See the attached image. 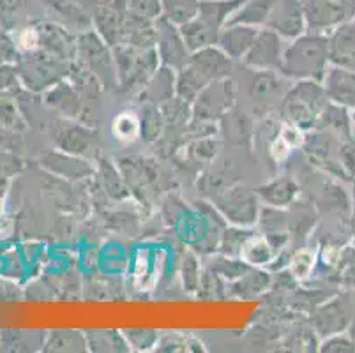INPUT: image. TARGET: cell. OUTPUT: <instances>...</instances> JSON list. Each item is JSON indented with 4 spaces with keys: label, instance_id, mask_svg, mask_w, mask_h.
Here are the masks:
<instances>
[{
    "label": "cell",
    "instance_id": "cell-24",
    "mask_svg": "<svg viewBox=\"0 0 355 353\" xmlns=\"http://www.w3.org/2000/svg\"><path fill=\"white\" fill-rule=\"evenodd\" d=\"M260 28L244 24H228L219 35L218 48L232 60H242L253 46Z\"/></svg>",
    "mask_w": 355,
    "mask_h": 353
},
{
    "label": "cell",
    "instance_id": "cell-42",
    "mask_svg": "<svg viewBox=\"0 0 355 353\" xmlns=\"http://www.w3.org/2000/svg\"><path fill=\"white\" fill-rule=\"evenodd\" d=\"M251 235H254L251 228L232 225L230 228H227L221 233L219 251H221V255H227V257H241L242 248H244V244H246Z\"/></svg>",
    "mask_w": 355,
    "mask_h": 353
},
{
    "label": "cell",
    "instance_id": "cell-58",
    "mask_svg": "<svg viewBox=\"0 0 355 353\" xmlns=\"http://www.w3.org/2000/svg\"><path fill=\"white\" fill-rule=\"evenodd\" d=\"M350 334L355 338V316H354V322H352V327H350Z\"/></svg>",
    "mask_w": 355,
    "mask_h": 353
},
{
    "label": "cell",
    "instance_id": "cell-32",
    "mask_svg": "<svg viewBox=\"0 0 355 353\" xmlns=\"http://www.w3.org/2000/svg\"><path fill=\"white\" fill-rule=\"evenodd\" d=\"M67 82L78 90L80 96L85 99V101H92V99H98L101 96V90L105 89L103 83L99 82L96 74L90 73L87 67H83L82 64L73 60L69 66V73H67Z\"/></svg>",
    "mask_w": 355,
    "mask_h": 353
},
{
    "label": "cell",
    "instance_id": "cell-39",
    "mask_svg": "<svg viewBox=\"0 0 355 353\" xmlns=\"http://www.w3.org/2000/svg\"><path fill=\"white\" fill-rule=\"evenodd\" d=\"M288 212V233L290 237L295 235V237H306L311 228L315 226L316 216H315V207L309 205V203L299 202L297 200L292 207H290Z\"/></svg>",
    "mask_w": 355,
    "mask_h": 353
},
{
    "label": "cell",
    "instance_id": "cell-7",
    "mask_svg": "<svg viewBox=\"0 0 355 353\" xmlns=\"http://www.w3.org/2000/svg\"><path fill=\"white\" fill-rule=\"evenodd\" d=\"M78 51L76 62L98 76L106 90H117V71H115L114 50L96 31H85L78 34Z\"/></svg>",
    "mask_w": 355,
    "mask_h": 353
},
{
    "label": "cell",
    "instance_id": "cell-48",
    "mask_svg": "<svg viewBox=\"0 0 355 353\" xmlns=\"http://www.w3.org/2000/svg\"><path fill=\"white\" fill-rule=\"evenodd\" d=\"M227 281L223 279L218 272L209 267L200 277V284L196 291L203 299H221L227 293Z\"/></svg>",
    "mask_w": 355,
    "mask_h": 353
},
{
    "label": "cell",
    "instance_id": "cell-50",
    "mask_svg": "<svg viewBox=\"0 0 355 353\" xmlns=\"http://www.w3.org/2000/svg\"><path fill=\"white\" fill-rule=\"evenodd\" d=\"M180 268H182V279H184V288L188 291H196L200 284V277H202V272H200V265L196 257L193 252H184V258L180 261Z\"/></svg>",
    "mask_w": 355,
    "mask_h": 353
},
{
    "label": "cell",
    "instance_id": "cell-6",
    "mask_svg": "<svg viewBox=\"0 0 355 353\" xmlns=\"http://www.w3.org/2000/svg\"><path fill=\"white\" fill-rule=\"evenodd\" d=\"M69 66L71 62H66L62 58L37 48L34 51H27L21 57V62L16 71L28 90L43 92L66 80Z\"/></svg>",
    "mask_w": 355,
    "mask_h": 353
},
{
    "label": "cell",
    "instance_id": "cell-3",
    "mask_svg": "<svg viewBox=\"0 0 355 353\" xmlns=\"http://www.w3.org/2000/svg\"><path fill=\"white\" fill-rule=\"evenodd\" d=\"M234 60L223 53L218 46H209L193 51L188 64L177 71V96L193 103L209 83L232 76Z\"/></svg>",
    "mask_w": 355,
    "mask_h": 353
},
{
    "label": "cell",
    "instance_id": "cell-47",
    "mask_svg": "<svg viewBox=\"0 0 355 353\" xmlns=\"http://www.w3.org/2000/svg\"><path fill=\"white\" fill-rule=\"evenodd\" d=\"M125 341H128L129 350L135 352H150L156 350L157 341H159V334L157 330L153 329H129L122 330Z\"/></svg>",
    "mask_w": 355,
    "mask_h": 353
},
{
    "label": "cell",
    "instance_id": "cell-57",
    "mask_svg": "<svg viewBox=\"0 0 355 353\" xmlns=\"http://www.w3.org/2000/svg\"><path fill=\"white\" fill-rule=\"evenodd\" d=\"M350 119H352V124H354V129H355V106L350 110Z\"/></svg>",
    "mask_w": 355,
    "mask_h": 353
},
{
    "label": "cell",
    "instance_id": "cell-28",
    "mask_svg": "<svg viewBox=\"0 0 355 353\" xmlns=\"http://www.w3.org/2000/svg\"><path fill=\"white\" fill-rule=\"evenodd\" d=\"M122 44H131L137 48H156V19L128 11Z\"/></svg>",
    "mask_w": 355,
    "mask_h": 353
},
{
    "label": "cell",
    "instance_id": "cell-16",
    "mask_svg": "<svg viewBox=\"0 0 355 353\" xmlns=\"http://www.w3.org/2000/svg\"><path fill=\"white\" fill-rule=\"evenodd\" d=\"M156 50L161 66H166L173 71L182 69L191 57V51L184 43L179 27L168 21L164 16L156 18Z\"/></svg>",
    "mask_w": 355,
    "mask_h": 353
},
{
    "label": "cell",
    "instance_id": "cell-27",
    "mask_svg": "<svg viewBox=\"0 0 355 353\" xmlns=\"http://www.w3.org/2000/svg\"><path fill=\"white\" fill-rule=\"evenodd\" d=\"M355 55V24L347 21L329 34V60L331 66L347 67Z\"/></svg>",
    "mask_w": 355,
    "mask_h": 353
},
{
    "label": "cell",
    "instance_id": "cell-49",
    "mask_svg": "<svg viewBox=\"0 0 355 353\" xmlns=\"http://www.w3.org/2000/svg\"><path fill=\"white\" fill-rule=\"evenodd\" d=\"M283 346L286 350H299V352H313L318 350L320 341H318V334L311 329H299L297 332H292L286 341H283Z\"/></svg>",
    "mask_w": 355,
    "mask_h": 353
},
{
    "label": "cell",
    "instance_id": "cell-4",
    "mask_svg": "<svg viewBox=\"0 0 355 353\" xmlns=\"http://www.w3.org/2000/svg\"><path fill=\"white\" fill-rule=\"evenodd\" d=\"M327 105V94L320 82L301 80L290 85V89L286 90L279 105V113L283 121L308 132L318 126V121Z\"/></svg>",
    "mask_w": 355,
    "mask_h": 353
},
{
    "label": "cell",
    "instance_id": "cell-14",
    "mask_svg": "<svg viewBox=\"0 0 355 353\" xmlns=\"http://www.w3.org/2000/svg\"><path fill=\"white\" fill-rule=\"evenodd\" d=\"M355 316V299L350 291L343 295L327 299L311 313V327L318 338L324 339L332 334H341L350 330Z\"/></svg>",
    "mask_w": 355,
    "mask_h": 353
},
{
    "label": "cell",
    "instance_id": "cell-30",
    "mask_svg": "<svg viewBox=\"0 0 355 353\" xmlns=\"http://www.w3.org/2000/svg\"><path fill=\"white\" fill-rule=\"evenodd\" d=\"M219 122V132H223L225 138L235 145H248L254 136L250 117L244 112H239L235 106Z\"/></svg>",
    "mask_w": 355,
    "mask_h": 353
},
{
    "label": "cell",
    "instance_id": "cell-43",
    "mask_svg": "<svg viewBox=\"0 0 355 353\" xmlns=\"http://www.w3.org/2000/svg\"><path fill=\"white\" fill-rule=\"evenodd\" d=\"M257 225L261 235L288 233V212H285V209H276V207L266 205L260 210Z\"/></svg>",
    "mask_w": 355,
    "mask_h": 353
},
{
    "label": "cell",
    "instance_id": "cell-38",
    "mask_svg": "<svg viewBox=\"0 0 355 353\" xmlns=\"http://www.w3.org/2000/svg\"><path fill=\"white\" fill-rule=\"evenodd\" d=\"M99 175H101V186L110 198L124 200L129 196V186L125 179L117 171V168L105 157H99Z\"/></svg>",
    "mask_w": 355,
    "mask_h": 353
},
{
    "label": "cell",
    "instance_id": "cell-2",
    "mask_svg": "<svg viewBox=\"0 0 355 353\" xmlns=\"http://www.w3.org/2000/svg\"><path fill=\"white\" fill-rule=\"evenodd\" d=\"M246 2L248 0H202L195 18L179 27L189 51L193 53L203 48L218 46L223 28Z\"/></svg>",
    "mask_w": 355,
    "mask_h": 353
},
{
    "label": "cell",
    "instance_id": "cell-10",
    "mask_svg": "<svg viewBox=\"0 0 355 353\" xmlns=\"http://www.w3.org/2000/svg\"><path fill=\"white\" fill-rule=\"evenodd\" d=\"M340 145L341 138L336 132L316 128L306 132L302 150H304L306 157L313 166L329 173L332 179L348 182L350 179L341 166Z\"/></svg>",
    "mask_w": 355,
    "mask_h": 353
},
{
    "label": "cell",
    "instance_id": "cell-5",
    "mask_svg": "<svg viewBox=\"0 0 355 353\" xmlns=\"http://www.w3.org/2000/svg\"><path fill=\"white\" fill-rule=\"evenodd\" d=\"M117 71V90L124 96H137L161 66L156 48L117 44L112 48Z\"/></svg>",
    "mask_w": 355,
    "mask_h": 353
},
{
    "label": "cell",
    "instance_id": "cell-17",
    "mask_svg": "<svg viewBox=\"0 0 355 353\" xmlns=\"http://www.w3.org/2000/svg\"><path fill=\"white\" fill-rule=\"evenodd\" d=\"M266 27L282 35L285 41H293L306 34L304 0H276Z\"/></svg>",
    "mask_w": 355,
    "mask_h": 353
},
{
    "label": "cell",
    "instance_id": "cell-51",
    "mask_svg": "<svg viewBox=\"0 0 355 353\" xmlns=\"http://www.w3.org/2000/svg\"><path fill=\"white\" fill-rule=\"evenodd\" d=\"M318 350L324 353H352L355 352V338L352 334H345V332L332 334L322 339Z\"/></svg>",
    "mask_w": 355,
    "mask_h": 353
},
{
    "label": "cell",
    "instance_id": "cell-46",
    "mask_svg": "<svg viewBox=\"0 0 355 353\" xmlns=\"http://www.w3.org/2000/svg\"><path fill=\"white\" fill-rule=\"evenodd\" d=\"M209 267H211L212 270L218 272L223 279L232 283V281L244 276V274L251 268V265H248L241 257H227V255H221V257L214 258Z\"/></svg>",
    "mask_w": 355,
    "mask_h": 353
},
{
    "label": "cell",
    "instance_id": "cell-44",
    "mask_svg": "<svg viewBox=\"0 0 355 353\" xmlns=\"http://www.w3.org/2000/svg\"><path fill=\"white\" fill-rule=\"evenodd\" d=\"M219 147L221 144L214 140V136H202V138L189 141L184 150H186V157L193 163H211L218 155Z\"/></svg>",
    "mask_w": 355,
    "mask_h": 353
},
{
    "label": "cell",
    "instance_id": "cell-60",
    "mask_svg": "<svg viewBox=\"0 0 355 353\" xmlns=\"http://www.w3.org/2000/svg\"><path fill=\"white\" fill-rule=\"evenodd\" d=\"M352 21H354V24H355V16H354V19H352Z\"/></svg>",
    "mask_w": 355,
    "mask_h": 353
},
{
    "label": "cell",
    "instance_id": "cell-22",
    "mask_svg": "<svg viewBox=\"0 0 355 353\" xmlns=\"http://www.w3.org/2000/svg\"><path fill=\"white\" fill-rule=\"evenodd\" d=\"M43 168L51 171L57 177H62L66 180H83L87 177L94 175V166L90 164V160L78 157V155H71L66 152H48L41 160Z\"/></svg>",
    "mask_w": 355,
    "mask_h": 353
},
{
    "label": "cell",
    "instance_id": "cell-41",
    "mask_svg": "<svg viewBox=\"0 0 355 353\" xmlns=\"http://www.w3.org/2000/svg\"><path fill=\"white\" fill-rule=\"evenodd\" d=\"M202 0H161V16L180 27L198 12Z\"/></svg>",
    "mask_w": 355,
    "mask_h": 353
},
{
    "label": "cell",
    "instance_id": "cell-54",
    "mask_svg": "<svg viewBox=\"0 0 355 353\" xmlns=\"http://www.w3.org/2000/svg\"><path fill=\"white\" fill-rule=\"evenodd\" d=\"M18 112H16L15 103L6 99V97H0V122L9 128H18Z\"/></svg>",
    "mask_w": 355,
    "mask_h": 353
},
{
    "label": "cell",
    "instance_id": "cell-34",
    "mask_svg": "<svg viewBox=\"0 0 355 353\" xmlns=\"http://www.w3.org/2000/svg\"><path fill=\"white\" fill-rule=\"evenodd\" d=\"M276 0H248L237 12L230 18L228 24H244L253 27H266L269 12ZM227 24V25H228Z\"/></svg>",
    "mask_w": 355,
    "mask_h": 353
},
{
    "label": "cell",
    "instance_id": "cell-33",
    "mask_svg": "<svg viewBox=\"0 0 355 353\" xmlns=\"http://www.w3.org/2000/svg\"><path fill=\"white\" fill-rule=\"evenodd\" d=\"M46 352H87V336L82 330H53L44 341Z\"/></svg>",
    "mask_w": 355,
    "mask_h": 353
},
{
    "label": "cell",
    "instance_id": "cell-37",
    "mask_svg": "<svg viewBox=\"0 0 355 353\" xmlns=\"http://www.w3.org/2000/svg\"><path fill=\"white\" fill-rule=\"evenodd\" d=\"M140 122L141 140H145L147 144H156L166 129V122H164L159 105H153V103H144V108L140 112Z\"/></svg>",
    "mask_w": 355,
    "mask_h": 353
},
{
    "label": "cell",
    "instance_id": "cell-21",
    "mask_svg": "<svg viewBox=\"0 0 355 353\" xmlns=\"http://www.w3.org/2000/svg\"><path fill=\"white\" fill-rule=\"evenodd\" d=\"M327 99L343 108L352 110L355 106V73L345 67L331 66L322 80Z\"/></svg>",
    "mask_w": 355,
    "mask_h": 353
},
{
    "label": "cell",
    "instance_id": "cell-11",
    "mask_svg": "<svg viewBox=\"0 0 355 353\" xmlns=\"http://www.w3.org/2000/svg\"><path fill=\"white\" fill-rule=\"evenodd\" d=\"M237 101V87L232 76L221 78L209 83L195 101L191 103L193 121L198 122H218L227 115Z\"/></svg>",
    "mask_w": 355,
    "mask_h": 353
},
{
    "label": "cell",
    "instance_id": "cell-18",
    "mask_svg": "<svg viewBox=\"0 0 355 353\" xmlns=\"http://www.w3.org/2000/svg\"><path fill=\"white\" fill-rule=\"evenodd\" d=\"M44 103L50 108L62 113V117H66V119H73V121L83 122V124H89V121H92L85 99L67 80H62L57 85L50 87L46 90V96H44Z\"/></svg>",
    "mask_w": 355,
    "mask_h": 353
},
{
    "label": "cell",
    "instance_id": "cell-35",
    "mask_svg": "<svg viewBox=\"0 0 355 353\" xmlns=\"http://www.w3.org/2000/svg\"><path fill=\"white\" fill-rule=\"evenodd\" d=\"M112 136L121 144H133L141 138L140 115L133 110H124L117 113L112 121Z\"/></svg>",
    "mask_w": 355,
    "mask_h": 353
},
{
    "label": "cell",
    "instance_id": "cell-36",
    "mask_svg": "<svg viewBox=\"0 0 355 353\" xmlns=\"http://www.w3.org/2000/svg\"><path fill=\"white\" fill-rule=\"evenodd\" d=\"M89 352H129L128 341L119 330H87Z\"/></svg>",
    "mask_w": 355,
    "mask_h": 353
},
{
    "label": "cell",
    "instance_id": "cell-52",
    "mask_svg": "<svg viewBox=\"0 0 355 353\" xmlns=\"http://www.w3.org/2000/svg\"><path fill=\"white\" fill-rule=\"evenodd\" d=\"M293 150H295V148H293L279 132H277L272 140H270V144L267 145V152H269L270 161L276 164H285L286 161L290 160V155L293 154Z\"/></svg>",
    "mask_w": 355,
    "mask_h": 353
},
{
    "label": "cell",
    "instance_id": "cell-56",
    "mask_svg": "<svg viewBox=\"0 0 355 353\" xmlns=\"http://www.w3.org/2000/svg\"><path fill=\"white\" fill-rule=\"evenodd\" d=\"M350 233H352V239L355 242V207H354V212H352V218H350Z\"/></svg>",
    "mask_w": 355,
    "mask_h": 353
},
{
    "label": "cell",
    "instance_id": "cell-20",
    "mask_svg": "<svg viewBox=\"0 0 355 353\" xmlns=\"http://www.w3.org/2000/svg\"><path fill=\"white\" fill-rule=\"evenodd\" d=\"M258 198L267 207H276V209H290L297 200L301 198V184L295 180L292 175H282L269 182L261 184L257 189Z\"/></svg>",
    "mask_w": 355,
    "mask_h": 353
},
{
    "label": "cell",
    "instance_id": "cell-31",
    "mask_svg": "<svg viewBox=\"0 0 355 353\" xmlns=\"http://www.w3.org/2000/svg\"><path fill=\"white\" fill-rule=\"evenodd\" d=\"M241 258L246 261L251 267H269L274 260L277 258L276 251H274L272 244L269 242V239L266 235H251L248 239V242L244 244L241 251Z\"/></svg>",
    "mask_w": 355,
    "mask_h": 353
},
{
    "label": "cell",
    "instance_id": "cell-13",
    "mask_svg": "<svg viewBox=\"0 0 355 353\" xmlns=\"http://www.w3.org/2000/svg\"><path fill=\"white\" fill-rule=\"evenodd\" d=\"M288 82V78L283 76L279 71L250 69L246 94L251 105L254 106V112L263 115L270 113L274 108H279L286 90L290 89Z\"/></svg>",
    "mask_w": 355,
    "mask_h": 353
},
{
    "label": "cell",
    "instance_id": "cell-59",
    "mask_svg": "<svg viewBox=\"0 0 355 353\" xmlns=\"http://www.w3.org/2000/svg\"><path fill=\"white\" fill-rule=\"evenodd\" d=\"M352 200H354V207H355V179H354V191H352Z\"/></svg>",
    "mask_w": 355,
    "mask_h": 353
},
{
    "label": "cell",
    "instance_id": "cell-55",
    "mask_svg": "<svg viewBox=\"0 0 355 353\" xmlns=\"http://www.w3.org/2000/svg\"><path fill=\"white\" fill-rule=\"evenodd\" d=\"M71 2H74L76 6H80V8H82L83 11L89 12L90 16L94 15L96 9H98L99 4H101V0H71Z\"/></svg>",
    "mask_w": 355,
    "mask_h": 353
},
{
    "label": "cell",
    "instance_id": "cell-15",
    "mask_svg": "<svg viewBox=\"0 0 355 353\" xmlns=\"http://www.w3.org/2000/svg\"><path fill=\"white\" fill-rule=\"evenodd\" d=\"M285 39L277 35L270 28L263 27L258 31L253 46L242 58V64L248 69L279 71L282 69L283 55H285Z\"/></svg>",
    "mask_w": 355,
    "mask_h": 353
},
{
    "label": "cell",
    "instance_id": "cell-12",
    "mask_svg": "<svg viewBox=\"0 0 355 353\" xmlns=\"http://www.w3.org/2000/svg\"><path fill=\"white\" fill-rule=\"evenodd\" d=\"M306 32L329 35L355 16L354 0H304Z\"/></svg>",
    "mask_w": 355,
    "mask_h": 353
},
{
    "label": "cell",
    "instance_id": "cell-9",
    "mask_svg": "<svg viewBox=\"0 0 355 353\" xmlns=\"http://www.w3.org/2000/svg\"><path fill=\"white\" fill-rule=\"evenodd\" d=\"M50 135L57 150L85 157V160H92L99 155L101 140L98 132L89 124L62 117L51 122Z\"/></svg>",
    "mask_w": 355,
    "mask_h": 353
},
{
    "label": "cell",
    "instance_id": "cell-25",
    "mask_svg": "<svg viewBox=\"0 0 355 353\" xmlns=\"http://www.w3.org/2000/svg\"><path fill=\"white\" fill-rule=\"evenodd\" d=\"M316 209L320 212L336 214L338 218H343L345 221H350L354 205H352L350 194L343 189V186L332 180H325L320 193L316 196Z\"/></svg>",
    "mask_w": 355,
    "mask_h": 353
},
{
    "label": "cell",
    "instance_id": "cell-8",
    "mask_svg": "<svg viewBox=\"0 0 355 353\" xmlns=\"http://www.w3.org/2000/svg\"><path fill=\"white\" fill-rule=\"evenodd\" d=\"M211 200L219 216L230 225L246 226V228L257 225L261 202L257 191L250 189L244 184H232Z\"/></svg>",
    "mask_w": 355,
    "mask_h": 353
},
{
    "label": "cell",
    "instance_id": "cell-1",
    "mask_svg": "<svg viewBox=\"0 0 355 353\" xmlns=\"http://www.w3.org/2000/svg\"><path fill=\"white\" fill-rule=\"evenodd\" d=\"M329 67V35L306 32L285 48L279 73L290 82L313 80L322 83Z\"/></svg>",
    "mask_w": 355,
    "mask_h": 353
},
{
    "label": "cell",
    "instance_id": "cell-40",
    "mask_svg": "<svg viewBox=\"0 0 355 353\" xmlns=\"http://www.w3.org/2000/svg\"><path fill=\"white\" fill-rule=\"evenodd\" d=\"M329 281L347 288L355 290V246H343L340 251V258L332 270Z\"/></svg>",
    "mask_w": 355,
    "mask_h": 353
},
{
    "label": "cell",
    "instance_id": "cell-45",
    "mask_svg": "<svg viewBox=\"0 0 355 353\" xmlns=\"http://www.w3.org/2000/svg\"><path fill=\"white\" fill-rule=\"evenodd\" d=\"M316 268V257L311 249L301 248L293 252L288 260V270L297 283L309 279Z\"/></svg>",
    "mask_w": 355,
    "mask_h": 353
},
{
    "label": "cell",
    "instance_id": "cell-26",
    "mask_svg": "<svg viewBox=\"0 0 355 353\" xmlns=\"http://www.w3.org/2000/svg\"><path fill=\"white\" fill-rule=\"evenodd\" d=\"M177 71L170 69L166 66H159V69L154 73V76L148 80L144 87L138 99L141 103H153V105H163L168 99L177 96Z\"/></svg>",
    "mask_w": 355,
    "mask_h": 353
},
{
    "label": "cell",
    "instance_id": "cell-23",
    "mask_svg": "<svg viewBox=\"0 0 355 353\" xmlns=\"http://www.w3.org/2000/svg\"><path fill=\"white\" fill-rule=\"evenodd\" d=\"M41 2L46 8L53 24L60 25L74 34H82L92 27V16L71 0H41Z\"/></svg>",
    "mask_w": 355,
    "mask_h": 353
},
{
    "label": "cell",
    "instance_id": "cell-29",
    "mask_svg": "<svg viewBox=\"0 0 355 353\" xmlns=\"http://www.w3.org/2000/svg\"><path fill=\"white\" fill-rule=\"evenodd\" d=\"M270 284H272V277H270L269 272L261 270L258 267H251L244 276L232 281L230 286H227V293L232 297L251 299V297L266 293Z\"/></svg>",
    "mask_w": 355,
    "mask_h": 353
},
{
    "label": "cell",
    "instance_id": "cell-53",
    "mask_svg": "<svg viewBox=\"0 0 355 353\" xmlns=\"http://www.w3.org/2000/svg\"><path fill=\"white\" fill-rule=\"evenodd\" d=\"M128 11L145 18L156 19L161 16V0H125Z\"/></svg>",
    "mask_w": 355,
    "mask_h": 353
},
{
    "label": "cell",
    "instance_id": "cell-19",
    "mask_svg": "<svg viewBox=\"0 0 355 353\" xmlns=\"http://www.w3.org/2000/svg\"><path fill=\"white\" fill-rule=\"evenodd\" d=\"M40 28V48L48 51V53L55 55V57L62 58L66 62H73L76 60V51H78V34L67 31V28L60 27V25L53 24V21H46V24L37 25Z\"/></svg>",
    "mask_w": 355,
    "mask_h": 353
}]
</instances>
